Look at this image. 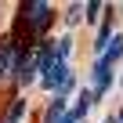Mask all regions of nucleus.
<instances>
[{
    "label": "nucleus",
    "mask_w": 123,
    "mask_h": 123,
    "mask_svg": "<svg viewBox=\"0 0 123 123\" xmlns=\"http://www.w3.org/2000/svg\"><path fill=\"white\" fill-rule=\"evenodd\" d=\"M22 18H25L36 33H40V29L51 22V7L43 4V0H29V4H22Z\"/></svg>",
    "instance_id": "f257e3e1"
},
{
    "label": "nucleus",
    "mask_w": 123,
    "mask_h": 123,
    "mask_svg": "<svg viewBox=\"0 0 123 123\" xmlns=\"http://www.w3.org/2000/svg\"><path fill=\"white\" fill-rule=\"evenodd\" d=\"M91 80H94V98H101V94L112 87V62L98 58V62H94V73H91Z\"/></svg>",
    "instance_id": "f03ea898"
},
{
    "label": "nucleus",
    "mask_w": 123,
    "mask_h": 123,
    "mask_svg": "<svg viewBox=\"0 0 123 123\" xmlns=\"http://www.w3.org/2000/svg\"><path fill=\"white\" fill-rule=\"evenodd\" d=\"M101 58H105V62H112V65L123 58V36H119V33H112V36H109V43H105Z\"/></svg>",
    "instance_id": "7ed1b4c3"
},
{
    "label": "nucleus",
    "mask_w": 123,
    "mask_h": 123,
    "mask_svg": "<svg viewBox=\"0 0 123 123\" xmlns=\"http://www.w3.org/2000/svg\"><path fill=\"white\" fill-rule=\"evenodd\" d=\"M65 98H54L47 109H43V123H62V119H65Z\"/></svg>",
    "instance_id": "20e7f679"
},
{
    "label": "nucleus",
    "mask_w": 123,
    "mask_h": 123,
    "mask_svg": "<svg viewBox=\"0 0 123 123\" xmlns=\"http://www.w3.org/2000/svg\"><path fill=\"white\" fill-rule=\"evenodd\" d=\"M22 112H25V101H11V109H7V116L0 119V123H18V119H22Z\"/></svg>",
    "instance_id": "39448f33"
},
{
    "label": "nucleus",
    "mask_w": 123,
    "mask_h": 123,
    "mask_svg": "<svg viewBox=\"0 0 123 123\" xmlns=\"http://www.w3.org/2000/svg\"><path fill=\"white\" fill-rule=\"evenodd\" d=\"M98 15H101V4H98V0L83 4V18H87V22H98Z\"/></svg>",
    "instance_id": "423d86ee"
},
{
    "label": "nucleus",
    "mask_w": 123,
    "mask_h": 123,
    "mask_svg": "<svg viewBox=\"0 0 123 123\" xmlns=\"http://www.w3.org/2000/svg\"><path fill=\"white\" fill-rule=\"evenodd\" d=\"M69 51H73V36H62V40H58V54L69 62Z\"/></svg>",
    "instance_id": "0eeeda50"
},
{
    "label": "nucleus",
    "mask_w": 123,
    "mask_h": 123,
    "mask_svg": "<svg viewBox=\"0 0 123 123\" xmlns=\"http://www.w3.org/2000/svg\"><path fill=\"white\" fill-rule=\"evenodd\" d=\"M116 123H123V112H119V119H116Z\"/></svg>",
    "instance_id": "6e6552de"
}]
</instances>
